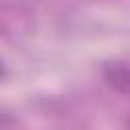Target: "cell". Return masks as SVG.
I'll return each instance as SVG.
<instances>
[{
	"label": "cell",
	"mask_w": 130,
	"mask_h": 130,
	"mask_svg": "<svg viewBox=\"0 0 130 130\" xmlns=\"http://www.w3.org/2000/svg\"><path fill=\"white\" fill-rule=\"evenodd\" d=\"M104 79L110 87L128 93L130 91V65L126 63H110L104 69Z\"/></svg>",
	"instance_id": "obj_1"
}]
</instances>
